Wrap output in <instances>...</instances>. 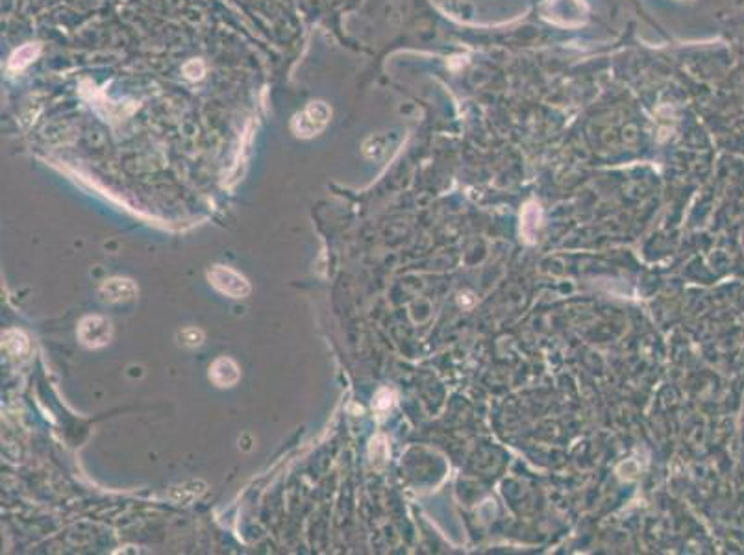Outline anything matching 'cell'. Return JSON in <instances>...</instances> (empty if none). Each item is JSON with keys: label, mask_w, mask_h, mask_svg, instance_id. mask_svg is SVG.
Here are the masks:
<instances>
[{"label": "cell", "mask_w": 744, "mask_h": 555, "mask_svg": "<svg viewBox=\"0 0 744 555\" xmlns=\"http://www.w3.org/2000/svg\"><path fill=\"white\" fill-rule=\"evenodd\" d=\"M239 367L230 358H219L209 367V380L217 387H232L239 382Z\"/></svg>", "instance_id": "cell-6"}, {"label": "cell", "mask_w": 744, "mask_h": 555, "mask_svg": "<svg viewBox=\"0 0 744 555\" xmlns=\"http://www.w3.org/2000/svg\"><path fill=\"white\" fill-rule=\"evenodd\" d=\"M208 280L217 291L232 298H245L250 295V284L230 267L215 265L208 271Z\"/></svg>", "instance_id": "cell-2"}, {"label": "cell", "mask_w": 744, "mask_h": 555, "mask_svg": "<svg viewBox=\"0 0 744 555\" xmlns=\"http://www.w3.org/2000/svg\"><path fill=\"white\" fill-rule=\"evenodd\" d=\"M4 344L13 356H25L28 352V339L21 332H15V329L4 333Z\"/></svg>", "instance_id": "cell-9"}, {"label": "cell", "mask_w": 744, "mask_h": 555, "mask_svg": "<svg viewBox=\"0 0 744 555\" xmlns=\"http://www.w3.org/2000/svg\"><path fill=\"white\" fill-rule=\"evenodd\" d=\"M82 95L87 98V100L91 102V106L95 107L100 115L106 117V119H124L126 115H130L132 111L136 110V106L126 107L124 104H115V102H112L110 98L104 97V93L95 89L93 83H89V89L83 87Z\"/></svg>", "instance_id": "cell-4"}, {"label": "cell", "mask_w": 744, "mask_h": 555, "mask_svg": "<svg viewBox=\"0 0 744 555\" xmlns=\"http://www.w3.org/2000/svg\"><path fill=\"white\" fill-rule=\"evenodd\" d=\"M137 295V287L132 280H126V278H112L107 280L106 284L100 287V296L102 300L106 302H126V300H132Z\"/></svg>", "instance_id": "cell-5"}, {"label": "cell", "mask_w": 744, "mask_h": 555, "mask_svg": "<svg viewBox=\"0 0 744 555\" xmlns=\"http://www.w3.org/2000/svg\"><path fill=\"white\" fill-rule=\"evenodd\" d=\"M539 222H541V209L537 204H528L524 213H522V239L526 243L535 241L537 235V228H539Z\"/></svg>", "instance_id": "cell-8"}, {"label": "cell", "mask_w": 744, "mask_h": 555, "mask_svg": "<svg viewBox=\"0 0 744 555\" xmlns=\"http://www.w3.org/2000/svg\"><path fill=\"white\" fill-rule=\"evenodd\" d=\"M39 52H41V47L37 43H28L23 45L19 49L11 54L10 62H8V67H10L11 73H19L23 69H26L30 63L37 59Z\"/></svg>", "instance_id": "cell-7"}, {"label": "cell", "mask_w": 744, "mask_h": 555, "mask_svg": "<svg viewBox=\"0 0 744 555\" xmlns=\"http://www.w3.org/2000/svg\"><path fill=\"white\" fill-rule=\"evenodd\" d=\"M330 117H332V110H330V106L326 102H310L304 110L300 111V113H296L291 128H293L296 137L308 139V137H313L317 136V134H320V132L328 126Z\"/></svg>", "instance_id": "cell-1"}, {"label": "cell", "mask_w": 744, "mask_h": 555, "mask_svg": "<svg viewBox=\"0 0 744 555\" xmlns=\"http://www.w3.org/2000/svg\"><path fill=\"white\" fill-rule=\"evenodd\" d=\"M182 73H184V76L187 78V80H193L194 82V80H200V78L204 76L206 67H204V63L200 62V59H191V62L185 63Z\"/></svg>", "instance_id": "cell-11"}, {"label": "cell", "mask_w": 744, "mask_h": 555, "mask_svg": "<svg viewBox=\"0 0 744 555\" xmlns=\"http://www.w3.org/2000/svg\"><path fill=\"white\" fill-rule=\"evenodd\" d=\"M202 341H204V333L197 328H185L178 333V343L182 344V346H187V348L199 346V344H202Z\"/></svg>", "instance_id": "cell-10"}, {"label": "cell", "mask_w": 744, "mask_h": 555, "mask_svg": "<svg viewBox=\"0 0 744 555\" xmlns=\"http://www.w3.org/2000/svg\"><path fill=\"white\" fill-rule=\"evenodd\" d=\"M372 450H374V457H376L374 459V465L380 467V465H382L387 459V446L383 444L382 437H380V439L372 440Z\"/></svg>", "instance_id": "cell-13"}, {"label": "cell", "mask_w": 744, "mask_h": 555, "mask_svg": "<svg viewBox=\"0 0 744 555\" xmlns=\"http://www.w3.org/2000/svg\"><path fill=\"white\" fill-rule=\"evenodd\" d=\"M391 406H393V392H389L387 389L378 392L376 400H374V404H372V407H374L376 411H387Z\"/></svg>", "instance_id": "cell-12"}, {"label": "cell", "mask_w": 744, "mask_h": 555, "mask_svg": "<svg viewBox=\"0 0 744 555\" xmlns=\"http://www.w3.org/2000/svg\"><path fill=\"white\" fill-rule=\"evenodd\" d=\"M78 339L87 348H100L112 339V322L104 317H86L78 326Z\"/></svg>", "instance_id": "cell-3"}]
</instances>
